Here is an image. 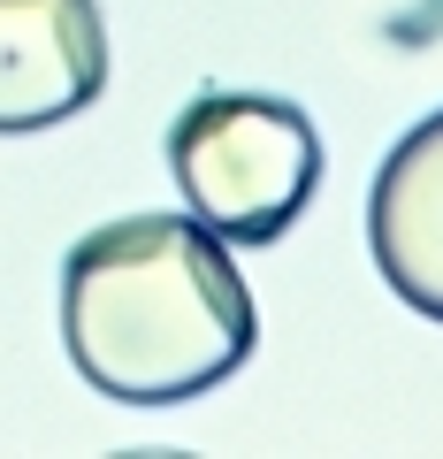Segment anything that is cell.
<instances>
[{"label":"cell","mask_w":443,"mask_h":459,"mask_svg":"<svg viewBox=\"0 0 443 459\" xmlns=\"http://www.w3.org/2000/svg\"><path fill=\"white\" fill-rule=\"evenodd\" d=\"M260 314L199 214H123L69 246L62 344L92 391L123 406H183L245 368Z\"/></svg>","instance_id":"cell-1"},{"label":"cell","mask_w":443,"mask_h":459,"mask_svg":"<svg viewBox=\"0 0 443 459\" xmlns=\"http://www.w3.org/2000/svg\"><path fill=\"white\" fill-rule=\"evenodd\" d=\"M168 177L214 238L276 246L321 184V131L276 92H199L168 123Z\"/></svg>","instance_id":"cell-2"},{"label":"cell","mask_w":443,"mask_h":459,"mask_svg":"<svg viewBox=\"0 0 443 459\" xmlns=\"http://www.w3.org/2000/svg\"><path fill=\"white\" fill-rule=\"evenodd\" d=\"M107 92L99 0H0V138L54 131Z\"/></svg>","instance_id":"cell-3"},{"label":"cell","mask_w":443,"mask_h":459,"mask_svg":"<svg viewBox=\"0 0 443 459\" xmlns=\"http://www.w3.org/2000/svg\"><path fill=\"white\" fill-rule=\"evenodd\" d=\"M367 246L375 268L413 314L443 322V108L421 115L375 169L367 199Z\"/></svg>","instance_id":"cell-4"}]
</instances>
